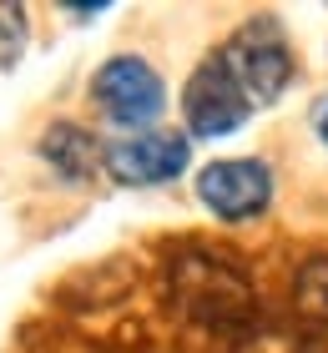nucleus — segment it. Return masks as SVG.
Returning <instances> with one entry per match:
<instances>
[{"mask_svg":"<svg viewBox=\"0 0 328 353\" xmlns=\"http://www.w3.org/2000/svg\"><path fill=\"white\" fill-rule=\"evenodd\" d=\"M172 298L192 323H202L212 333L242 328L253 318V288L227 263L202 258V252H187V258L172 268Z\"/></svg>","mask_w":328,"mask_h":353,"instance_id":"nucleus-1","label":"nucleus"},{"mask_svg":"<svg viewBox=\"0 0 328 353\" xmlns=\"http://www.w3.org/2000/svg\"><path fill=\"white\" fill-rule=\"evenodd\" d=\"M218 61L227 66V76L242 86V96L253 106H273L293 81V51H288L283 30H278V21H248L222 46Z\"/></svg>","mask_w":328,"mask_h":353,"instance_id":"nucleus-2","label":"nucleus"},{"mask_svg":"<svg viewBox=\"0 0 328 353\" xmlns=\"http://www.w3.org/2000/svg\"><path fill=\"white\" fill-rule=\"evenodd\" d=\"M91 91H96V101H102L106 117L117 126H131L137 137H142V126H152L162 117V101H167L162 76L137 56H111L106 66L96 71Z\"/></svg>","mask_w":328,"mask_h":353,"instance_id":"nucleus-3","label":"nucleus"},{"mask_svg":"<svg viewBox=\"0 0 328 353\" xmlns=\"http://www.w3.org/2000/svg\"><path fill=\"white\" fill-rule=\"evenodd\" d=\"M248 111H253V101L242 96V86L227 76L218 56L192 71V81L182 91V117H187L192 137H233L248 121Z\"/></svg>","mask_w":328,"mask_h":353,"instance_id":"nucleus-4","label":"nucleus"},{"mask_svg":"<svg viewBox=\"0 0 328 353\" xmlns=\"http://www.w3.org/2000/svg\"><path fill=\"white\" fill-rule=\"evenodd\" d=\"M102 167L122 187H157L187 172V137L182 132H142L102 152Z\"/></svg>","mask_w":328,"mask_h":353,"instance_id":"nucleus-5","label":"nucleus"},{"mask_svg":"<svg viewBox=\"0 0 328 353\" xmlns=\"http://www.w3.org/2000/svg\"><path fill=\"white\" fill-rule=\"evenodd\" d=\"M197 197L212 217L222 222H248L262 207L273 202V172L262 162H212L202 176H197Z\"/></svg>","mask_w":328,"mask_h":353,"instance_id":"nucleus-6","label":"nucleus"},{"mask_svg":"<svg viewBox=\"0 0 328 353\" xmlns=\"http://www.w3.org/2000/svg\"><path fill=\"white\" fill-rule=\"evenodd\" d=\"M46 162L61 167V176H71V182H81V176L96 172V141L81 132V126H51L41 141Z\"/></svg>","mask_w":328,"mask_h":353,"instance_id":"nucleus-7","label":"nucleus"},{"mask_svg":"<svg viewBox=\"0 0 328 353\" xmlns=\"http://www.w3.org/2000/svg\"><path fill=\"white\" fill-rule=\"evenodd\" d=\"M26 51V10L0 0V71H10Z\"/></svg>","mask_w":328,"mask_h":353,"instance_id":"nucleus-8","label":"nucleus"},{"mask_svg":"<svg viewBox=\"0 0 328 353\" xmlns=\"http://www.w3.org/2000/svg\"><path fill=\"white\" fill-rule=\"evenodd\" d=\"M298 308L313 313V318H328V258L308 263L298 272Z\"/></svg>","mask_w":328,"mask_h":353,"instance_id":"nucleus-9","label":"nucleus"},{"mask_svg":"<svg viewBox=\"0 0 328 353\" xmlns=\"http://www.w3.org/2000/svg\"><path fill=\"white\" fill-rule=\"evenodd\" d=\"M313 132L323 137V147H328V96H318V101H313Z\"/></svg>","mask_w":328,"mask_h":353,"instance_id":"nucleus-10","label":"nucleus"}]
</instances>
